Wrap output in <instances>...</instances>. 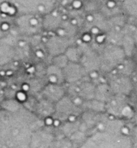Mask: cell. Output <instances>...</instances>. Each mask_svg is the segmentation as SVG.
I'll use <instances>...</instances> for the list:
<instances>
[{
  "label": "cell",
  "mask_w": 137,
  "mask_h": 148,
  "mask_svg": "<svg viewBox=\"0 0 137 148\" xmlns=\"http://www.w3.org/2000/svg\"><path fill=\"white\" fill-rule=\"evenodd\" d=\"M132 142H134L136 145H137V126L133 130V136H132Z\"/></svg>",
  "instance_id": "cell-4"
},
{
  "label": "cell",
  "mask_w": 137,
  "mask_h": 148,
  "mask_svg": "<svg viewBox=\"0 0 137 148\" xmlns=\"http://www.w3.org/2000/svg\"><path fill=\"white\" fill-rule=\"evenodd\" d=\"M38 119L26 110L0 113V148H29Z\"/></svg>",
  "instance_id": "cell-1"
},
{
  "label": "cell",
  "mask_w": 137,
  "mask_h": 148,
  "mask_svg": "<svg viewBox=\"0 0 137 148\" xmlns=\"http://www.w3.org/2000/svg\"><path fill=\"white\" fill-rule=\"evenodd\" d=\"M112 86L113 91L118 95H127L131 92V83L128 78H119L115 79V82L112 84Z\"/></svg>",
  "instance_id": "cell-3"
},
{
  "label": "cell",
  "mask_w": 137,
  "mask_h": 148,
  "mask_svg": "<svg viewBox=\"0 0 137 148\" xmlns=\"http://www.w3.org/2000/svg\"><path fill=\"white\" fill-rule=\"evenodd\" d=\"M80 148H133V142L120 132L100 131L86 139Z\"/></svg>",
  "instance_id": "cell-2"
}]
</instances>
